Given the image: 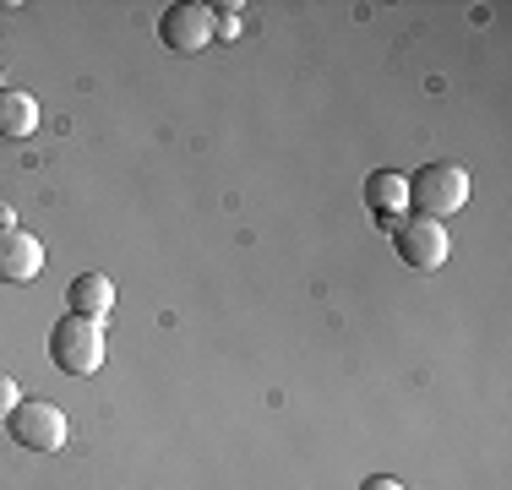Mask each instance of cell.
<instances>
[{"label":"cell","mask_w":512,"mask_h":490,"mask_svg":"<svg viewBox=\"0 0 512 490\" xmlns=\"http://www.w3.org/2000/svg\"><path fill=\"white\" fill-rule=\"evenodd\" d=\"M44 273V245L28 229H0V284H33Z\"/></svg>","instance_id":"obj_6"},{"label":"cell","mask_w":512,"mask_h":490,"mask_svg":"<svg viewBox=\"0 0 512 490\" xmlns=\"http://www.w3.org/2000/svg\"><path fill=\"white\" fill-rule=\"evenodd\" d=\"M6 431L17 447H28V452H60L66 447V414H60V403L50 398H22L17 409L6 414Z\"/></svg>","instance_id":"obj_4"},{"label":"cell","mask_w":512,"mask_h":490,"mask_svg":"<svg viewBox=\"0 0 512 490\" xmlns=\"http://www.w3.org/2000/svg\"><path fill=\"white\" fill-rule=\"evenodd\" d=\"M17 403H22V387L11 382V376H0V420H6V414L17 409Z\"/></svg>","instance_id":"obj_11"},{"label":"cell","mask_w":512,"mask_h":490,"mask_svg":"<svg viewBox=\"0 0 512 490\" xmlns=\"http://www.w3.org/2000/svg\"><path fill=\"white\" fill-rule=\"evenodd\" d=\"M39 131V98L22 88H0V142H28Z\"/></svg>","instance_id":"obj_9"},{"label":"cell","mask_w":512,"mask_h":490,"mask_svg":"<svg viewBox=\"0 0 512 490\" xmlns=\"http://www.w3.org/2000/svg\"><path fill=\"white\" fill-rule=\"evenodd\" d=\"M365 207H371L376 218H404L409 207V175H398V169H376V175H365Z\"/></svg>","instance_id":"obj_8"},{"label":"cell","mask_w":512,"mask_h":490,"mask_svg":"<svg viewBox=\"0 0 512 490\" xmlns=\"http://www.w3.org/2000/svg\"><path fill=\"white\" fill-rule=\"evenodd\" d=\"M409 207L414 218H453L458 207H469V169L463 164H447V158H436V164H420L409 175Z\"/></svg>","instance_id":"obj_1"},{"label":"cell","mask_w":512,"mask_h":490,"mask_svg":"<svg viewBox=\"0 0 512 490\" xmlns=\"http://www.w3.org/2000/svg\"><path fill=\"white\" fill-rule=\"evenodd\" d=\"M66 305H71V316L104 322V316L115 311V284H109V273H77L66 284Z\"/></svg>","instance_id":"obj_7"},{"label":"cell","mask_w":512,"mask_h":490,"mask_svg":"<svg viewBox=\"0 0 512 490\" xmlns=\"http://www.w3.org/2000/svg\"><path fill=\"white\" fill-rule=\"evenodd\" d=\"M50 360H55V371H66V376H93L104 365V322L60 316L55 333H50Z\"/></svg>","instance_id":"obj_3"},{"label":"cell","mask_w":512,"mask_h":490,"mask_svg":"<svg viewBox=\"0 0 512 490\" xmlns=\"http://www.w3.org/2000/svg\"><path fill=\"white\" fill-rule=\"evenodd\" d=\"M387 235H393V251H398V262L409 267V273H436V267L447 262V251H453V240H447V229L436 224V218H387Z\"/></svg>","instance_id":"obj_2"},{"label":"cell","mask_w":512,"mask_h":490,"mask_svg":"<svg viewBox=\"0 0 512 490\" xmlns=\"http://www.w3.org/2000/svg\"><path fill=\"white\" fill-rule=\"evenodd\" d=\"M240 33V6L229 0V6H218V17H213V39H235Z\"/></svg>","instance_id":"obj_10"},{"label":"cell","mask_w":512,"mask_h":490,"mask_svg":"<svg viewBox=\"0 0 512 490\" xmlns=\"http://www.w3.org/2000/svg\"><path fill=\"white\" fill-rule=\"evenodd\" d=\"M0 229H17V213H11V207H0Z\"/></svg>","instance_id":"obj_13"},{"label":"cell","mask_w":512,"mask_h":490,"mask_svg":"<svg viewBox=\"0 0 512 490\" xmlns=\"http://www.w3.org/2000/svg\"><path fill=\"white\" fill-rule=\"evenodd\" d=\"M158 39H164V49H175V55H197V49L213 44V6H197V0L164 6Z\"/></svg>","instance_id":"obj_5"},{"label":"cell","mask_w":512,"mask_h":490,"mask_svg":"<svg viewBox=\"0 0 512 490\" xmlns=\"http://www.w3.org/2000/svg\"><path fill=\"white\" fill-rule=\"evenodd\" d=\"M360 490H409V485L393 480V474H371V480H360Z\"/></svg>","instance_id":"obj_12"}]
</instances>
